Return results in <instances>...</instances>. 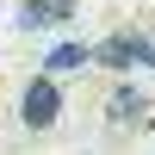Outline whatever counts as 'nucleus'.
Wrapping results in <instances>:
<instances>
[{
	"instance_id": "obj_1",
	"label": "nucleus",
	"mask_w": 155,
	"mask_h": 155,
	"mask_svg": "<svg viewBox=\"0 0 155 155\" xmlns=\"http://www.w3.org/2000/svg\"><path fill=\"white\" fill-rule=\"evenodd\" d=\"M56 112H62V87L50 81V74L25 81V93H19V124H25V130H50Z\"/></svg>"
},
{
	"instance_id": "obj_2",
	"label": "nucleus",
	"mask_w": 155,
	"mask_h": 155,
	"mask_svg": "<svg viewBox=\"0 0 155 155\" xmlns=\"http://www.w3.org/2000/svg\"><path fill=\"white\" fill-rule=\"evenodd\" d=\"M143 56H149V37H143V31H112L106 44H93V62L112 68V74H124L130 62H143Z\"/></svg>"
},
{
	"instance_id": "obj_3",
	"label": "nucleus",
	"mask_w": 155,
	"mask_h": 155,
	"mask_svg": "<svg viewBox=\"0 0 155 155\" xmlns=\"http://www.w3.org/2000/svg\"><path fill=\"white\" fill-rule=\"evenodd\" d=\"M81 12V0H19V25L25 31H44V25H68Z\"/></svg>"
},
{
	"instance_id": "obj_4",
	"label": "nucleus",
	"mask_w": 155,
	"mask_h": 155,
	"mask_svg": "<svg viewBox=\"0 0 155 155\" xmlns=\"http://www.w3.org/2000/svg\"><path fill=\"white\" fill-rule=\"evenodd\" d=\"M106 124H112V130H137V124H143V93H137V87H112Z\"/></svg>"
},
{
	"instance_id": "obj_5",
	"label": "nucleus",
	"mask_w": 155,
	"mask_h": 155,
	"mask_svg": "<svg viewBox=\"0 0 155 155\" xmlns=\"http://www.w3.org/2000/svg\"><path fill=\"white\" fill-rule=\"evenodd\" d=\"M87 62H93V50H87V44H56V50L44 56V74L56 81V74H68V68H87Z\"/></svg>"
}]
</instances>
